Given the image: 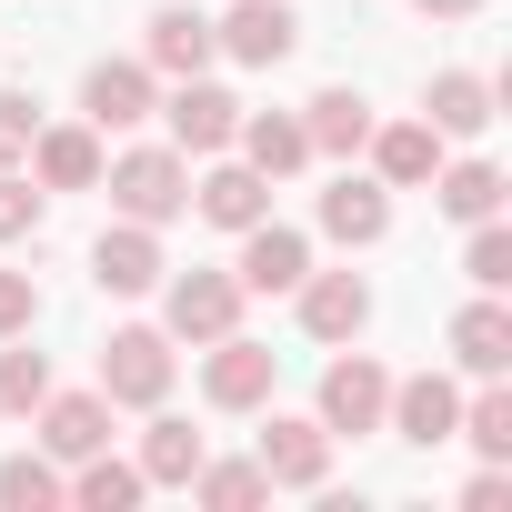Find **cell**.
I'll return each mask as SVG.
<instances>
[{
  "instance_id": "cell-22",
  "label": "cell",
  "mask_w": 512,
  "mask_h": 512,
  "mask_svg": "<svg viewBox=\"0 0 512 512\" xmlns=\"http://www.w3.org/2000/svg\"><path fill=\"white\" fill-rule=\"evenodd\" d=\"M31 422H41V452H51L61 472H71L81 452H101V442H111V402H101V392H41V412H31Z\"/></svg>"
},
{
  "instance_id": "cell-14",
  "label": "cell",
  "mask_w": 512,
  "mask_h": 512,
  "mask_svg": "<svg viewBox=\"0 0 512 512\" xmlns=\"http://www.w3.org/2000/svg\"><path fill=\"white\" fill-rule=\"evenodd\" d=\"M452 422H462V382H452V372H412V382H392V402H382V432H402L412 452L452 442Z\"/></svg>"
},
{
  "instance_id": "cell-18",
  "label": "cell",
  "mask_w": 512,
  "mask_h": 512,
  "mask_svg": "<svg viewBox=\"0 0 512 512\" xmlns=\"http://www.w3.org/2000/svg\"><path fill=\"white\" fill-rule=\"evenodd\" d=\"M362 151H372V181H382V191H422V181L442 171V131H432L422 111H412V121H372Z\"/></svg>"
},
{
  "instance_id": "cell-15",
  "label": "cell",
  "mask_w": 512,
  "mask_h": 512,
  "mask_svg": "<svg viewBox=\"0 0 512 512\" xmlns=\"http://www.w3.org/2000/svg\"><path fill=\"white\" fill-rule=\"evenodd\" d=\"M191 211H201L211 231H251V221H272V181H262V171H251L241 151H231V161L211 151V171L191 181Z\"/></svg>"
},
{
  "instance_id": "cell-28",
  "label": "cell",
  "mask_w": 512,
  "mask_h": 512,
  "mask_svg": "<svg viewBox=\"0 0 512 512\" xmlns=\"http://www.w3.org/2000/svg\"><path fill=\"white\" fill-rule=\"evenodd\" d=\"M181 492H191L201 512H251V502H272V472H262V462H211V452H201V472H191Z\"/></svg>"
},
{
  "instance_id": "cell-32",
  "label": "cell",
  "mask_w": 512,
  "mask_h": 512,
  "mask_svg": "<svg viewBox=\"0 0 512 512\" xmlns=\"http://www.w3.org/2000/svg\"><path fill=\"white\" fill-rule=\"evenodd\" d=\"M41 211H51V191H41L31 171H11V161H0V251H11V241H31V231H41Z\"/></svg>"
},
{
  "instance_id": "cell-11",
  "label": "cell",
  "mask_w": 512,
  "mask_h": 512,
  "mask_svg": "<svg viewBox=\"0 0 512 512\" xmlns=\"http://www.w3.org/2000/svg\"><path fill=\"white\" fill-rule=\"evenodd\" d=\"M141 61H151L161 81H191V71H211V61H221V41H211V11H191V0H161V11L141 21Z\"/></svg>"
},
{
  "instance_id": "cell-9",
  "label": "cell",
  "mask_w": 512,
  "mask_h": 512,
  "mask_svg": "<svg viewBox=\"0 0 512 512\" xmlns=\"http://www.w3.org/2000/svg\"><path fill=\"white\" fill-rule=\"evenodd\" d=\"M251 462L272 472V492H322V482H332V432H322L312 412H272Z\"/></svg>"
},
{
  "instance_id": "cell-34",
  "label": "cell",
  "mask_w": 512,
  "mask_h": 512,
  "mask_svg": "<svg viewBox=\"0 0 512 512\" xmlns=\"http://www.w3.org/2000/svg\"><path fill=\"white\" fill-rule=\"evenodd\" d=\"M11 332H41V282L31 272H0V342Z\"/></svg>"
},
{
  "instance_id": "cell-7",
  "label": "cell",
  "mask_w": 512,
  "mask_h": 512,
  "mask_svg": "<svg viewBox=\"0 0 512 512\" xmlns=\"http://www.w3.org/2000/svg\"><path fill=\"white\" fill-rule=\"evenodd\" d=\"M211 41H221V61H241V71H282V61L302 51V11H292V0H231V11L211 21Z\"/></svg>"
},
{
  "instance_id": "cell-19",
  "label": "cell",
  "mask_w": 512,
  "mask_h": 512,
  "mask_svg": "<svg viewBox=\"0 0 512 512\" xmlns=\"http://www.w3.org/2000/svg\"><path fill=\"white\" fill-rule=\"evenodd\" d=\"M231 151L262 171L272 191L292 181V171H312V131H302V111H241V131H231Z\"/></svg>"
},
{
  "instance_id": "cell-26",
  "label": "cell",
  "mask_w": 512,
  "mask_h": 512,
  "mask_svg": "<svg viewBox=\"0 0 512 512\" xmlns=\"http://www.w3.org/2000/svg\"><path fill=\"white\" fill-rule=\"evenodd\" d=\"M141 492H151V482H141V462H121L111 442L71 462V512H131Z\"/></svg>"
},
{
  "instance_id": "cell-36",
  "label": "cell",
  "mask_w": 512,
  "mask_h": 512,
  "mask_svg": "<svg viewBox=\"0 0 512 512\" xmlns=\"http://www.w3.org/2000/svg\"><path fill=\"white\" fill-rule=\"evenodd\" d=\"M412 11H422V21H472L482 0H412Z\"/></svg>"
},
{
  "instance_id": "cell-33",
  "label": "cell",
  "mask_w": 512,
  "mask_h": 512,
  "mask_svg": "<svg viewBox=\"0 0 512 512\" xmlns=\"http://www.w3.org/2000/svg\"><path fill=\"white\" fill-rule=\"evenodd\" d=\"M31 131H41V101L0 81V161H21V151H31Z\"/></svg>"
},
{
  "instance_id": "cell-16",
  "label": "cell",
  "mask_w": 512,
  "mask_h": 512,
  "mask_svg": "<svg viewBox=\"0 0 512 512\" xmlns=\"http://www.w3.org/2000/svg\"><path fill=\"white\" fill-rule=\"evenodd\" d=\"M231 241H241V262H231L241 292H292V282L312 272V241H302L292 221H251V231H231Z\"/></svg>"
},
{
  "instance_id": "cell-10",
  "label": "cell",
  "mask_w": 512,
  "mask_h": 512,
  "mask_svg": "<svg viewBox=\"0 0 512 512\" xmlns=\"http://www.w3.org/2000/svg\"><path fill=\"white\" fill-rule=\"evenodd\" d=\"M161 272H171V251H161V231H151V221H111V231L91 241V282H101L111 302L161 292Z\"/></svg>"
},
{
  "instance_id": "cell-25",
  "label": "cell",
  "mask_w": 512,
  "mask_h": 512,
  "mask_svg": "<svg viewBox=\"0 0 512 512\" xmlns=\"http://www.w3.org/2000/svg\"><path fill=\"white\" fill-rule=\"evenodd\" d=\"M201 452H211V442H201L181 412H161V402H151V432H141V452H131V462H141V482H151V492H181V482L201 472Z\"/></svg>"
},
{
  "instance_id": "cell-12",
  "label": "cell",
  "mask_w": 512,
  "mask_h": 512,
  "mask_svg": "<svg viewBox=\"0 0 512 512\" xmlns=\"http://www.w3.org/2000/svg\"><path fill=\"white\" fill-rule=\"evenodd\" d=\"M21 161H31V181H41V191H101V161H111V151H101V131H91V121H41Z\"/></svg>"
},
{
  "instance_id": "cell-23",
  "label": "cell",
  "mask_w": 512,
  "mask_h": 512,
  "mask_svg": "<svg viewBox=\"0 0 512 512\" xmlns=\"http://www.w3.org/2000/svg\"><path fill=\"white\" fill-rule=\"evenodd\" d=\"M302 131H312V161H352V151L372 141V101H362L352 81H332V91L302 101Z\"/></svg>"
},
{
  "instance_id": "cell-17",
  "label": "cell",
  "mask_w": 512,
  "mask_h": 512,
  "mask_svg": "<svg viewBox=\"0 0 512 512\" xmlns=\"http://www.w3.org/2000/svg\"><path fill=\"white\" fill-rule=\"evenodd\" d=\"M422 121H432L442 141H482V131L502 121V91H492L482 71H432V81H422Z\"/></svg>"
},
{
  "instance_id": "cell-27",
  "label": "cell",
  "mask_w": 512,
  "mask_h": 512,
  "mask_svg": "<svg viewBox=\"0 0 512 512\" xmlns=\"http://www.w3.org/2000/svg\"><path fill=\"white\" fill-rule=\"evenodd\" d=\"M0 512H71V472L51 452H11L0 462Z\"/></svg>"
},
{
  "instance_id": "cell-4",
  "label": "cell",
  "mask_w": 512,
  "mask_h": 512,
  "mask_svg": "<svg viewBox=\"0 0 512 512\" xmlns=\"http://www.w3.org/2000/svg\"><path fill=\"white\" fill-rule=\"evenodd\" d=\"M272 382H282V352H272V342H251V332L201 342V402H211V412H262Z\"/></svg>"
},
{
  "instance_id": "cell-13",
  "label": "cell",
  "mask_w": 512,
  "mask_h": 512,
  "mask_svg": "<svg viewBox=\"0 0 512 512\" xmlns=\"http://www.w3.org/2000/svg\"><path fill=\"white\" fill-rule=\"evenodd\" d=\"M292 302H302V332L332 342V352L362 342V322H372V282H362V272H302Z\"/></svg>"
},
{
  "instance_id": "cell-1",
  "label": "cell",
  "mask_w": 512,
  "mask_h": 512,
  "mask_svg": "<svg viewBox=\"0 0 512 512\" xmlns=\"http://www.w3.org/2000/svg\"><path fill=\"white\" fill-rule=\"evenodd\" d=\"M101 191H111V211H121V221L171 231V221L191 211V161H181L171 141H131V151H111V161H101Z\"/></svg>"
},
{
  "instance_id": "cell-3",
  "label": "cell",
  "mask_w": 512,
  "mask_h": 512,
  "mask_svg": "<svg viewBox=\"0 0 512 512\" xmlns=\"http://www.w3.org/2000/svg\"><path fill=\"white\" fill-rule=\"evenodd\" d=\"M241 302H251V292H241L231 272H161V332L191 342V352L221 342V332H241Z\"/></svg>"
},
{
  "instance_id": "cell-35",
  "label": "cell",
  "mask_w": 512,
  "mask_h": 512,
  "mask_svg": "<svg viewBox=\"0 0 512 512\" xmlns=\"http://www.w3.org/2000/svg\"><path fill=\"white\" fill-rule=\"evenodd\" d=\"M502 502H512V462H482L462 482V512H502Z\"/></svg>"
},
{
  "instance_id": "cell-6",
  "label": "cell",
  "mask_w": 512,
  "mask_h": 512,
  "mask_svg": "<svg viewBox=\"0 0 512 512\" xmlns=\"http://www.w3.org/2000/svg\"><path fill=\"white\" fill-rule=\"evenodd\" d=\"M382 402H392V372H382L372 352H352V342H342V362L322 372V402H312V422H322L332 442H362V432H382Z\"/></svg>"
},
{
  "instance_id": "cell-24",
  "label": "cell",
  "mask_w": 512,
  "mask_h": 512,
  "mask_svg": "<svg viewBox=\"0 0 512 512\" xmlns=\"http://www.w3.org/2000/svg\"><path fill=\"white\" fill-rule=\"evenodd\" d=\"M422 191H432V211H442V221H462V231H472V221H492V211H502V161H482V151H472V161H452V151H442V171H432Z\"/></svg>"
},
{
  "instance_id": "cell-31",
  "label": "cell",
  "mask_w": 512,
  "mask_h": 512,
  "mask_svg": "<svg viewBox=\"0 0 512 512\" xmlns=\"http://www.w3.org/2000/svg\"><path fill=\"white\" fill-rule=\"evenodd\" d=\"M462 282H472V292H512V231H502V211L472 221V241H462Z\"/></svg>"
},
{
  "instance_id": "cell-30",
  "label": "cell",
  "mask_w": 512,
  "mask_h": 512,
  "mask_svg": "<svg viewBox=\"0 0 512 512\" xmlns=\"http://www.w3.org/2000/svg\"><path fill=\"white\" fill-rule=\"evenodd\" d=\"M41 392H51V352H31V332H11L0 342V412H41Z\"/></svg>"
},
{
  "instance_id": "cell-5",
  "label": "cell",
  "mask_w": 512,
  "mask_h": 512,
  "mask_svg": "<svg viewBox=\"0 0 512 512\" xmlns=\"http://www.w3.org/2000/svg\"><path fill=\"white\" fill-rule=\"evenodd\" d=\"M151 121H171V151H181V161H211V151H231L241 101H231L211 71H191V81H171V91H161V111H151Z\"/></svg>"
},
{
  "instance_id": "cell-2",
  "label": "cell",
  "mask_w": 512,
  "mask_h": 512,
  "mask_svg": "<svg viewBox=\"0 0 512 512\" xmlns=\"http://www.w3.org/2000/svg\"><path fill=\"white\" fill-rule=\"evenodd\" d=\"M171 382H181V352L161 322H121L101 342V402L111 412H151V402H171Z\"/></svg>"
},
{
  "instance_id": "cell-21",
  "label": "cell",
  "mask_w": 512,
  "mask_h": 512,
  "mask_svg": "<svg viewBox=\"0 0 512 512\" xmlns=\"http://www.w3.org/2000/svg\"><path fill=\"white\" fill-rule=\"evenodd\" d=\"M452 362L472 372V382H492V372H512V312H502V292H472L462 312H452Z\"/></svg>"
},
{
  "instance_id": "cell-20",
  "label": "cell",
  "mask_w": 512,
  "mask_h": 512,
  "mask_svg": "<svg viewBox=\"0 0 512 512\" xmlns=\"http://www.w3.org/2000/svg\"><path fill=\"white\" fill-rule=\"evenodd\" d=\"M392 231V191L372 181V171H342L332 191H322V241H342V251H372Z\"/></svg>"
},
{
  "instance_id": "cell-8",
  "label": "cell",
  "mask_w": 512,
  "mask_h": 512,
  "mask_svg": "<svg viewBox=\"0 0 512 512\" xmlns=\"http://www.w3.org/2000/svg\"><path fill=\"white\" fill-rule=\"evenodd\" d=\"M151 111H161V71H151L141 51H131V61H91V71H81V121H91L101 141H111V131H141Z\"/></svg>"
},
{
  "instance_id": "cell-29",
  "label": "cell",
  "mask_w": 512,
  "mask_h": 512,
  "mask_svg": "<svg viewBox=\"0 0 512 512\" xmlns=\"http://www.w3.org/2000/svg\"><path fill=\"white\" fill-rule=\"evenodd\" d=\"M452 442H472L482 462H512V392H502V372L462 402V422H452Z\"/></svg>"
}]
</instances>
